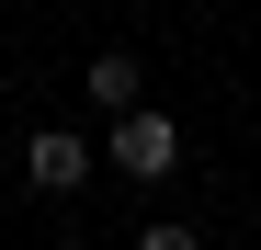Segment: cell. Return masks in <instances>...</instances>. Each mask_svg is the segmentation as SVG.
Listing matches in <instances>:
<instances>
[{
    "instance_id": "cell-1",
    "label": "cell",
    "mask_w": 261,
    "mask_h": 250,
    "mask_svg": "<svg viewBox=\"0 0 261 250\" xmlns=\"http://www.w3.org/2000/svg\"><path fill=\"white\" fill-rule=\"evenodd\" d=\"M102 159H114L125 182H170V171H182V125H170L159 103H125L102 125Z\"/></svg>"
},
{
    "instance_id": "cell-2",
    "label": "cell",
    "mask_w": 261,
    "mask_h": 250,
    "mask_svg": "<svg viewBox=\"0 0 261 250\" xmlns=\"http://www.w3.org/2000/svg\"><path fill=\"white\" fill-rule=\"evenodd\" d=\"M91 137H68V125H46V137H23V182L34 193H80V182H91Z\"/></svg>"
},
{
    "instance_id": "cell-3",
    "label": "cell",
    "mask_w": 261,
    "mask_h": 250,
    "mask_svg": "<svg viewBox=\"0 0 261 250\" xmlns=\"http://www.w3.org/2000/svg\"><path fill=\"white\" fill-rule=\"evenodd\" d=\"M137 91H148V68L125 57V46H102V57H91V103H102V114H125Z\"/></svg>"
},
{
    "instance_id": "cell-4",
    "label": "cell",
    "mask_w": 261,
    "mask_h": 250,
    "mask_svg": "<svg viewBox=\"0 0 261 250\" xmlns=\"http://www.w3.org/2000/svg\"><path fill=\"white\" fill-rule=\"evenodd\" d=\"M125 250H204V239H193V228H137Z\"/></svg>"
}]
</instances>
